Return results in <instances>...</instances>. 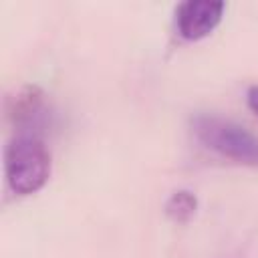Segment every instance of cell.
Listing matches in <instances>:
<instances>
[{"label": "cell", "mask_w": 258, "mask_h": 258, "mask_svg": "<svg viewBox=\"0 0 258 258\" xmlns=\"http://www.w3.org/2000/svg\"><path fill=\"white\" fill-rule=\"evenodd\" d=\"M246 99H248V105H250V109H252V111L258 115V85H252V87H248Z\"/></svg>", "instance_id": "5b68a950"}, {"label": "cell", "mask_w": 258, "mask_h": 258, "mask_svg": "<svg viewBox=\"0 0 258 258\" xmlns=\"http://www.w3.org/2000/svg\"><path fill=\"white\" fill-rule=\"evenodd\" d=\"M191 127L206 147L234 161L258 167V137L246 127L220 115H198L191 119Z\"/></svg>", "instance_id": "7a4b0ae2"}, {"label": "cell", "mask_w": 258, "mask_h": 258, "mask_svg": "<svg viewBox=\"0 0 258 258\" xmlns=\"http://www.w3.org/2000/svg\"><path fill=\"white\" fill-rule=\"evenodd\" d=\"M226 4L222 0H185L175 8L177 32L187 40L208 36L222 20Z\"/></svg>", "instance_id": "3957f363"}, {"label": "cell", "mask_w": 258, "mask_h": 258, "mask_svg": "<svg viewBox=\"0 0 258 258\" xmlns=\"http://www.w3.org/2000/svg\"><path fill=\"white\" fill-rule=\"evenodd\" d=\"M198 208V200L191 191L187 189H177L173 191L167 202H165V214L173 220V222H187Z\"/></svg>", "instance_id": "277c9868"}, {"label": "cell", "mask_w": 258, "mask_h": 258, "mask_svg": "<svg viewBox=\"0 0 258 258\" xmlns=\"http://www.w3.org/2000/svg\"><path fill=\"white\" fill-rule=\"evenodd\" d=\"M4 173L10 189L20 196L40 189L50 175V151L34 133L12 137L4 149Z\"/></svg>", "instance_id": "6da1fadb"}]
</instances>
